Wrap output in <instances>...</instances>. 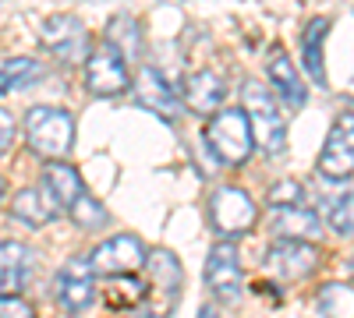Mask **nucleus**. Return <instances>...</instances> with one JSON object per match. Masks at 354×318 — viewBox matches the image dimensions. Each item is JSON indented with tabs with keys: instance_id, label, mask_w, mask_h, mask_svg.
Listing matches in <instances>:
<instances>
[{
	"instance_id": "aec40b11",
	"label": "nucleus",
	"mask_w": 354,
	"mask_h": 318,
	"mask_svg": "<svg viewBox=\"0 0 354 318\" xmlns=\"http://www.w3.org/2000/svg\"><path fill=\"white\" fill-rule=\"evenodd\" d=\"M43 78V68L32 61V57H15V61H8L4 68H0V96L8 92H18L25 89V85H32Z\"/></svg>"
},
{
	"instance_id": "cd10ccee",
	"label": "nucleus",
	"mask_w": 354,
	"mask_h": 318,
	"mask_svg": "<svg viewBox=\"0 0 354 318\" xmlns=\"http://www.w3.org/2000/svg\"><path fill=\"white\" fill-rule=\"evenodd\" d=\"M128 318H167L163 311H142V315H128Z\"/></svg>"
},
{
	"instance_id": "ddd939ff",
	"label": "nucleus",
	"mask_w": 354,
	"mask_h": 318,
	"mask_svg": "<svg viewBox=\"0 0 354 318\" xmlns=\"http://www.w3.org/2000/svg\"><path fill=\"white\" fill-rule=\"evenodd\" d=\"M266 78H270V89H273L290 110H301V106H305L308 89H305V81L298 78V68H294V61H290L280 46L270 50V61H266Z\"/></svg>"
},
{
	"instance_id": "423d86ee",
	"label": "nucleus",
	"mask_w": 354,
	"mask_h": 318,
	"mask_svg": "<svg viewBox=\"0 0 354 318\" xmlns=\"http://www.w3.org/2000/svg\"><path fill=\"white\" fill-rule=\"evenodd\" d=\"M319 173L330 181L354 177V113H337L319 152Z\"/></svg>"
},
{
	"instance_id": "7c9ffc66",
	"label": "nucleus",
	"mask_w": 354,
	"mask_h": 318,
	"mask_svg": "<svg viewBox=\"0 0 354 318\" xmlns=\"http://www.w3.org/2000/svg\"><path fill=\"white\" fill-rule=\"evenodd\" d=\"M0 201H4V181H0Z\"/></svg>"
},
{
	"instance_id": "bb28decb",
	"label": "nucleus",
	"mask_w": 354,
	"mask_h": 318,
	"mask_svg": "<svg viewBox=\"0 0 354 318\" xmlns=\"http://www.w3.org/2000/svg\"><path fill=\"white\" fill-rule=\"evenodd\" d=\"M15 135H18V124H15V113H8V110H0V156L8 152V146L15 141Z\"/></svg>"
},
{
	"instance_id": "20e7f679",
	"label": "nucleus",
	"mask_w": 354,
	"mask_h": 318,
	"mask_svg": "<svg viewBox=\"0 0 354 318\" xmlns=\"http://www.w3.org/2000/svg\"><path fill=\"white\" fill-rule=\"evenodd\" d=\"M259 219V209H255V201L248 191L241 188H216L213 198H209V223L213 230L227 241L234 244V237H245L248 230L255 226Z\"/></svg>"
},
{
	"instance_id": "0eeeda50",
	"label": "nucleus",
	"mask_w": 354,
	"mask_h": 318,
	"mask_svg": "<svg viewBox=\"0 0 354 318\" xmlns=\"http://www.w3.org/2000/svg\"><path fill=\"white\" fill-rule=\"evenodd\" d=\"M88 262H93L96 276L121 279V276H135L145 262H149V255H145V244L135 234H117L88 255Z\"/></svg>"
},
{
	"instance_id": "1a4fd4ad",
	"label": "nucleus",
	"mask_w": 354,
	"mask_h": 318,
	"mask_svg": "<svg viewBox=\"0 0 354 318\" xmlns=\"http://www.w3.org/2000/svg\"><path fill=\"white\" fill-rule=\"evenodd\" d=\"M322 262V251L312 241H273L266 251V269L280 279H308Z\"/></svg>"
},
{
	"instance_id": "a878e982",
	"label": "nucleus",
	"mask_w": 354,
	"mask_h": 318,
	"mask_svg": "<svg viewBox=\"0 0 354 318\" xmlns=\"http://www.w3.org/2000/svg\"><path fill=\"white\" fill-rule=\"evenodd\" d=\"M0 318H36V311L21 297H0Z\"/></svg>"
},
{
	"instance_id": "f3484780",
	"label": "nucleus",
	"mask_w": 354,
	"mask_h": 318,
	"mask_svg": "<svg viewBox=\"0 0 354 318\" xmlns=\"http://www.w3.org/2000/svg\"><path fill=\"white\" fill-rule=\"evenodd\" d=\"M46 191L53 195L57 209L71 212L82 201V195H85V181H82V173L71 163H50L46 166Z\"/></svg>"
},
{
	"instance_id": "c85d7f7f",
	"label": "nucleus",
	"mask_w": 354,
	"mask_h": 318,
	"mask_svg": "<svg viewBox=\"0 0 354 318\" xmlns=\"http://www.w3.org/2000/svg\"><path fill=\"white\" fill-rule=\"evenodd\" d=\"M198 318H216V311H213V308H202V311H198Z\"/></svg>"
},
{
	"instance_id": "6e6552de",
	"label": "nucleus",
	"mask_w": 354,
	"mask_h": 318,
	"mask_svg": "<svg viewBox=\"0 0 354 318\" xmlns=\"http://www.w3.org/2000/svg\"><path fill=\"white\" fill-rule=\"evenodd\" d=\"M53 297L61 304L64 315H82L88 304L96 301V272L88 258H71L61 266L53 279Z\"/></svg>"
},
{
	"instance_id": "5701e85b",
	"label": "nucleus",
	"mask_w": 354,
	"mask_h": 318,
	"mask_svg": "<svg viewBox=\"0 0 354 318\" xmlns=\"http://www.w3.org/2000/svg\"><path fill=\"white\" fill-rule=\"evenodd\" d=\"M71 219L82 226V230H96L100 223H106V209L100 206V201L93 198V195H82V201H78V206L71 209Z\"/></svg>"
},
{
	"instance_id": "b1692460",
	"label": "nucleus",
	"mask_w": 354,
	"mask_h": 318,
	"mask_svg": "<svg viewBox=\"0 0 354 318\" xmlns=\"http://www.w3.org/2000/svg\"><path fill=\"white\" fill-rule=\"evenodd\" d=\"M301 184L298 181H277L270 188V195H266V201H270L273 209H298L301 206Z\"/></svg>"
},
{
	"instance_id": "f257e3e1",
	"label": "nucleus",
	"mask_w": 354,
	"mask_h": 318,
	"mask_svg": "<svg viewBox=\"0 0 354 318\" xmlns=\"http://www.w3.org/2000/svg\"><path fill=\"white\" fill-rule=\"evenodd\" d=\"M241 110H245V117H248L255 146L266 156H280L287 149V117L280 113L277 96L270 92V85L245 81V89H241Z\"/></svg>"
},
{
	"instance_id": "9d476101",
	"label": "nucleus",
	"mask_w": 354,
	"mask_h": 318,
	"mask_svg": "<svg viewBox=\"0 0 354 318\" xmlns=\"http://www.w3.org/2000/svg\"><path fill=\"white\" fill-rule=\"evenodd\" d=\"M205 286L213 290L220 301H234L241 294V258L234 244H216L205 258Z\"/></svg>"
},
{
	"instance_id": "4be33fe9",
	"label": "nucleus",
	"mask_w": 354,
	"mask_h": 318,
	"mask_svg": "<svg viewBox=\"0 0 354 318\" xmlns=\"http://www.w3.org/2000/svg\"><path fill=\"white\" fill-rule=\"evenodd\" d=\"M149 266H153V283L160 290H167V297H174L177 286H181V266H177V258L170 251H156V255H149Z\"/></svg>"
},
{
	"instance_id": "c756f323",
	"label": "nucleus",
	"mask_w": 354,
	"mask_h": 318,
	"mask_svg": "<svg viewBox=\"0 0 354 318\" xmlns=\"http://www.w3.org/2000/svg\"><path fill=\"white\" fill-rule=\"evenodd\" d=\"M347 269H351V272H354V255H351V258H347Z\"/></svg>"
},
{
	"instance_id": "9b49d317",
	"label": "nucleus",
	"mask_w": 354,
	"mask_h": 318,
	"mask_svg": "<svg viewBox=\"0 0 354 318\" xmlns=\"http://www.w3.org/2000/svg\"><path fill=\"white\" fill-rule=\"evenodd\" d=\"M131 85H135V96H138V103L145 106V110H153L156 117H163V121H177V92L167 85V78L156 71V68H138V74L131 78Z\"/></svg>"
},
{
	"instance_id": "7ed1b4c3",
	"label": "nucleus",
	"mask_w": 354,
	"mask_h": 318,
	"mask_svg": "<svg viewBox=\"0 0 354 318\" xmlns=\"http://www.w3.org/2000/svg\"><path fill=\"white\" fill-rule=\"evenodd\" d=\"M205 146H209V152L223 166H241L252 156V149H255V138H252L245 110L230 106V110L213 113L209 124H205Z\"/></svg>"
},
{
	"instance_id": "393cba45",
	"label": "nucleus",
	"mask_w": 354,
	"mask_h": 318,
	"mask_svg": "<svg viewBox=\"0 0 354 318\" xmlns=\"http://www.w3.org/2000/svg\"><path fill=\"white\" fill-rule=\"evenodd\" d=\"M330 226L337 230V234L351 237L354 234V195H340L333 201V209H330Z\"/></svg>"
},
{
	"instance_id": "dca6fc26",
	"label": "nucleus",
	"mask_w": 354,
	"mask_h": 318,
	"mask_svg": "<svg viewBox=\"0 0 354 318\" xmlns=\"http://www.w3.org/2000/svg\"><path fill=\"white\" fill-rule=\"evenodd\" d=\"M326 32H330V21L326 18H312L305 25V32H301V68L305 74L319 85V89H326L330 85V74H326V64H322V46H326Z\"/></svg>"
},
{
	"instance_id": "6ab92c4d",
	"label": "nucleus",
	"mask_w": 354,
	"mask_h": 318,
	"mask_svg": "<svg viewBox=\"0 0 354 318\" xmlns=\"http://www.w3.org/2000/svg\"><path fill=\"white\" fill-rule=\"evenodd\" d=\"M273 226H277L280 241H308V237L319 234V216L308 212L305 206H298V209H277Z\"/></svg>"
},
{
	"instance_id": "f8f14e48",
	"label": "nucleus",
	"mask_w": 354,
	"mask_h": 318,
	"mask_svg": "<svg viewBox=\"0 0 354 318\" xmlns=\"http://www.w3.org/2000/svg\"><path fill=\"white\" fill-rule=\"evenodd\" d=\"M36 255L21 241H0V297H18L32 276Z\"/></svg>"
},
{
	"instance_id": "2eb2a0df",
	"label": "nucleus",
	"mask_w": 354,
	"mask_h": 318,
	"mask_svg": "<svg viewBox=\"0 0 354 318\" xmlns=\"http://www.w3.org/2000/svg\"><path fill=\"white\" fill-rule=\"evenodd\" d=\"M39 43L46 46V50H53L57 57H78L85 53V28H82V21L78 18H71V14H53V18H46L43 21V28H39ZM88 57V53H85Z\"/></svg>"
},
{
	"instance_id": "f03ea898",
	"label": "nucleus",
	"mask_w": 354,
	"mask_h": 318,
	"mask_svg": "<svg viewBox=\"0 0 354 318\" xmlns=\"http://www.w3.org/2000/svg\"><path fill=\"white\" fill-rule=\"evenodd\" d=\"M25 138L36 156L50 163H68L75 146V117L61 106H32L25 113Z\"/></svg>"
},
{
	"instance_id": "4468645a",
	"label": "nucleus",
	"mask_w": 354,
	"mask_h": 318,
	"mask_svg": "<svg viewBox=\"0 0 354 318\" xmlns=\"http://www.w3.org/2000/svg\"><path fill=\"white\" fill-rule=\"evenodd\" d=\"M185 106L198 117H209V113H220V103L227 99V81L216 71H195L185 78V92H181Z\"/></svg>"
},
{
	"instance_id": "412c9836",
	"label": "nucleus",
	"mask_w": 354,
	"mask_h": 318,
	"mask_svg": "<svg viewBox=\"0 0 354 318\" xmlns=\"http://www.w3.org/2000/svg\"><path fill=\"white\" fill-rule=\"evenodd\" d=\"M319 308L326 318H354V286L326 283L319 290Z\"/></svg>"
},
{
	"instance_id": "a211bd4d",
	"label": "nucleus",
	"mask_w": 354,
	"mask_h": 318,
	"mask_svg": "<svg viewBox=\"0 0 354 318\" xmlns=\"http://www.w3.org/2000/svg\"><path fill=\"white\" fill-rule=\"evenodd\" d=\"M11 212H15V219H21V223H28V226H43V223H50L61 209H57L53 195H50L46 184H43V188H25V191H18L15 201H11Z\"/></svg>"
},
{
	"instance_id": "39448f33",
	"label": "nucleus",
	"mask_w": 354,
	"mask_h": 318,
	"mask_svg": "<svg viewBox=\"0 0 354 318\" xmlns=\"http://www.w3.org/2000/svg\"><path fill=\"white\" fill-rule=\"evenodd\" d=\"M85 85L93 96H121L131 85V71L124 53L117 50L113 43H96L85 57Z\"/></svg>"
}]
</instances>
